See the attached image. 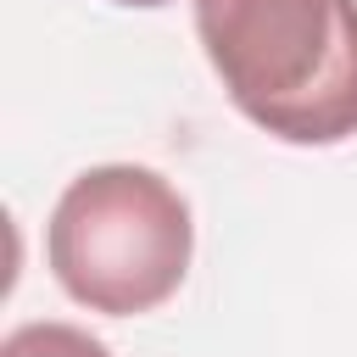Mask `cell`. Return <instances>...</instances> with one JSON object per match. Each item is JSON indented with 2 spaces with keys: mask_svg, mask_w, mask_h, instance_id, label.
I'll use <instances>...</instances> for the list:
<instances>
[{
  "mask_svg": "<svg viewBox=\"0 0 357 357\" xmlns=\"http://www.w3.org/2000/svg\"><path fill=\"white\" fill-rule=\"evenodd\" d=\"M206 67L284 145L357 134V0H190Z\"/></svg>",
  "mask_w": 357,
  "mask_h": 357,
  "instance_id": "6da1fadb",
  "label": "cell"
},
{
  "mask_svg": "<svg viewBox=\"0 0 357 357\" xmlns=\"http://www.w3.org/2000/svg\"><path fill=\"white\" fill-rule=\"evenodd\" d=\"M190 257V201L139 162L84 167L56 195L45 223V262L56 284L106 318H139L173 301Z\"/></svg>",
  "mask_w": 357,
  "mask_h": 357,
  "instance_id": "7a4b0ae2",
  "label": "cell"
},
{
  "mask_svg": "<svg viewBox=\"0 0 357 357\" xmlns=\"http://www.w3.org/2000/svg\"><path fill=\"white\" fill-rule=\"evenodd\" d=\"M0 357H112V346L95 340L89 329H78V324L33 318V324H17L0 340Z\"/></svg>",
  "mask_w": 357,
  "mask_h": 357,
  "instance_id": "3957f363",
  "label": "cell"
},
{
  "mask_svg": "<svg viewBox=\"0 0 357 357\" xmlns=\"http://www.w3.org/2000/svg\"><path fill=\"white\" fill-rule=\"evenodd\" d=\"M112 6H134V11H156V6H173V0H112Z\"/></svg>",
  "mask_w": 357,
  "mask_h": 357,
  "instance_id": "277c9868",
  "label": "cell"
}]
</instances>
